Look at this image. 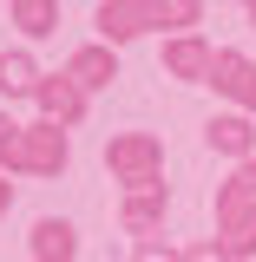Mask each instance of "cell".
<instances>
[{"label":"cell","mask_w":256,"mask_h":262,"mask_svg":"<svg viewBox=\"0 0 256 262\" xmlns=\"http://www.w3.org/2000/svg\"><path fill=\"white\" fill-rule=\"evenodd\" d=\"M92 27L105 46H119V39H138L145 27H158V0H105L92 13Z\"/></svg>","instance_id":"obj_4"},{"label":"cell","mask_w":256,"mask_h":262,"mask_svg":"<svg viewBox=\"0 0 256 262\" xmlns=\"http://www.w3.org/2000/svg\"><path fill=\"white\" fill-rule=\"evenodd\" d=\"M131 262H184V256H178L171 243H158V236H151V243H138V256H131Z\"/></svg>","instance_id":"obj_14"},{"label":"cell","mask_w":256,"mask_h":262,"mask_svg":"<svg viewBox=\"0 0 256 262\" xmlns=\"http://www.w3.org/2000/svg\"><path fill=\"white\" fill-rule=\"evenodd\" d=\"M184 262H230V256H224V243H191Z\"/></svg>","instance_id":"obj_15"},{"label":"cell","mask_w":256,"mask_h":262,"mask_svg":"<svg viewBox=\"0 0 256 262\" xmlns=\"http://www.w3.org/2000/svg\"><path fill=\"white\" fill-rule=\"evenodd\" d=\"M204 138H210V151H224V158H256V125H250V112H217L210 125H204Z\"/></svg>","instance_id":"obj_5"},{"label":"cell","mask_w":256,"mask_h":262,"mask_svg":"<svg viewBox=\"0 0 256 262\" xmlns=\"http://www.w3.org/2000/svg\"><path fill=\"white\" fill-rule=\"evenodd\" d=\"M210 85H217L224 98H237L243 112H256V59H243V53H217Z\"/></svg>","instance_id":"obj_6"},{"label":"cell","mask_w":256,"mask_h":262,"mask_svg":"<svg viewBox=\"0 0 256 262\" xmlns=\"http://www.w3.org/2000/svg\"><path fill=\"white\" fill-rule=\"evenodd\" d=\"M119 223H125L138 243H151V229L164 223V190H131L125 210H119Z\"/></svg>","instance_id":"obj_11"},{"label":"cell","mask_w":256,"mask_h":262,"mask_svg":"<svg viewBox=\"0 0 256 262\" xmlns=\"http://www.w3.org/2000/svg\"><path fill=\"white\" fill-rule=\"evenodd\" d=\"M217 236H224V256H256V196H243L237 184L217 190Z\"/></svg>","instance_id":"obj_3"},{"label":"cell","mask_w":256,"mask_h":262,"mask_svg":"<svg viewBox=\"0 0 256 262\" xmlns=\"http://www.w3.org/2000/svg\"><path fill=\"white\" fill-rule=\"evenodd\" d=\"M46 85V72L33 66V53H0V92L20 98V92H40Z\"/></svg>","instance_id":"obj_12"},{"label":"cell","mask_w":256,"mask_h":262,"mask_svg":"<svg viewBox=\"0 0 256 262\" xmlns=\"http://www.w3.org/2000/svg\"><path fill=\"white\" fill-rule=\"evenodd\" d=\"M13 20H20V33L46 39V33L60 27V7H53V0H13Z\"/></svg>","instance_id":"obj_13"},{"label":"cell","mask_w":256,"mask_h":262,"mask_svg":"<svg viewBox=\"0 0 256 262\" xmlns=\"http://www.w3.org/2000/svg\"><path fill=\"white\" fill-rule=\"evenodd\" d=\"M105 164H112V177L125 184V190H164V144L151 131H119L112 144H105Z\"/></svg>","instance_id":"obj_1"},{"label":"cell","mask_w":256,"mask_h":262,"mask_svg":"<svg viewBox=\"0 0 256 262\" xmlns=\"http://www.w3.org/2000/svg\"><path fill=\"white\" fill-rule=\"evenodd\" d=\"M230 184H237V190H243V196H256V158L243 164V170H237V177H230Z\"/></svg>","instance_id":"obj_16"},{"label":"cell","mask_w":256,"mask_h":262,"mask_svg":"<svg viewBox=\"0 0 256 262\" xmlns=\"http://www.w3.org/2000/svg\"><path fill=\"white\" fill-rule=\"evenodd\" d=\"M250 27H256V0H250Z\"/></svg>","instance_id":"obj_18"},{"label":"cell","mask_w":256,"mask_h":262,"mask_svg":"<svg viewBox=\"0 0 256 262\" xmlns=\"http://www.w3.org/2000/svg\"><path fill=\"white\" fill-rule=\"evenodd\" d=\"M0 164L7 170H27V177H60L66 170V131L60 125H20L13 144H0Z\"/></svg>","instance_id":"obj_2"},{"label":"cell","mask_w":256,"mask_h":262,"mask_svg":"<svg viewBox=\"0 0 256 262\" xmlns=\"http://www.w3.org/2000/svg\"><path fill=\"white\" fill-rule=\"evenodd\" d=\"M7 203H13V184H7V177H0V216H7Z\"/></svg>","instance_id":"obj_17"},{"label":"cell","mask_w":256,"mask_h":262,"mask_svg":"<svg viewBox=\"0 0 256 262\" xmlns=\"http://www.w3.org/2000/svg\"><path fill=\"white\" fill-rule=\"evenodd\" d=\"M66 79H72L79 92H99V85L119 79V53H112V46H79V53L66 59Z\"/></svg>","instance_id":"obj_9"},{"label":"cell","mask_w":256,"mask_h":262,"mask_svg":"<svg viewBox=\"0 0 256 262\" xmlns=\"http://www.w3.org/2000/svg\"><path fill=\"white\" fill-rule=\"evenodd\" d=\"M40 112H46V125H79V118H86V92H79V85H72V79H66V72H53V79H46V85H40Z\"/></svg>","instance_id":"obj_8"},{"label":"cell","mask_w":256,"mask_h":262,"mask_svg":"<svg viewBox=\"0 0 256 262\" xmlns=\"http://www.w3.org/2000/svg\"><path fill=\"white\" fill-rule=\"evenodd\" d=\"M210 66H217V53H210L197 33H178V39L164 46V72H171V79H184V85L210 79Z\"/></svg>","instance_id":"obj_7"},{"label":"cell","mask_w":256,"mask_h":262,"mask_svg":"<svg viewBox=\"0 0 256 262\" xmlns=\"http://www.w3.org/2000/svg\"><path fill=\"white\" fill-rule=\"evenodd\" d=\"M79 256V229L66 216H40L33 223V262H72Z\"/></svg>","instance_id":"obj_10"}]
</instances>
